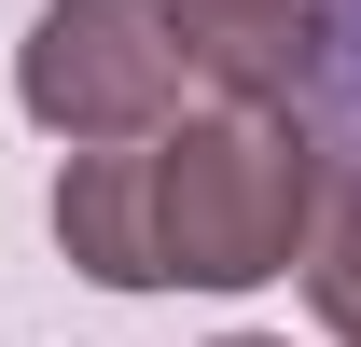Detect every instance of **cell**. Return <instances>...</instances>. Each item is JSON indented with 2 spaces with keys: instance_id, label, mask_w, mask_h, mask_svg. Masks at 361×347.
I'll list each match as a JSON object with an SVG mask.
<instances>
[{
  "instance_id": "cell-1",
  "label": "cell",
  "mask_w": 361,
  "mask_h": 347,
  "mask_svg": "<svg viewBox=\"0 0 361 347\" xmlns=\"http://www.w3.org/2000/svg\"><path fill=\"white\" fill-rule=\"evenodd\" d=\"M139 153V264L153 292H250L292 278L334 209V139L292 126V97H223L180 126L126 139Z\"/></svg>"
},
{
  "instance_id": "cell-2",
  "label": "cell",
  "mask_w": 361,
  "mask_h": 347,
  "mask_svg": "<svg viewBox=\"0 0 361 347\" xmlns=\"http://www.w3.org/2000/svg\"><path fill=\"white\" fill-rule=\"evenodd\" d=\"M180 84H195V42L167 0H42L14 56V97L42 139H153L180 126Z\"/></svg>"
},
{
  "instance_id": "cell-3",
  "label": "cell",
  "mask_w": 361,
  "mask_h": 347,
  "mask_svg": "<svg viewBox=\"0 0 361 347\" xmlns=\"http://www.w3.org/2000/svg\"><path fill=\"white\" fill-rule=\"evenodd\" d=\"M180 42H195V84L223 97H306L319 42H334V0H167Z\"/></svg>"
},
{
  "instance_id": "cell-4",
  "label": "cell",
  "mask_w": 361,
  "mask_h": 347,
  "mask_svg": "<svg viewBox=\"0 0 361 347\" xmlns=\"http://www.w3.org/2000/svg\"><path fill=\"white\" fill-rule=\"evenodd\" d=\"M56 250L84 264L97 292H153V264H139V153L126 139H70V167H56Z\"/></svg>"
},
{
  "instance_id": "cell-5",
  "label": "cell",
  "mask_w": 361,
  "mask_h": 347,
  "mask_svg": "<svg viewBox=\"0 0 361 347\" xmlns=\"http://www.w3.org/2000/svg\"><path fill=\"white\" fill-rule=\"evenodd\" d=\"M306 305H319L334 347H361V181L319 209V236H306Z\"/></svg>"
},
{
  "instance_id": "cell-6",
  "label": "cell",
  "mask_w": 361,
  "mask_h": 347,
  "mask_svg": "<svg viewBox=\"0 0 361 347\" xmlns=\"http://www.w3.org/2000/svg\"><path fill=\"white\" fill-rule=\"evenodd\" d=\"M306 97H334V167L361 181V0H334V42H319V84Z\"/></svg>"
},
{
  "instance_id": "cell-7",
  "label": "cell",
  "mask_w": 361,
  "mask_h": 347,
  "mask_svg": "<svg viewBox=\"0 0 361 347\" xmlns=\"http://www.w3.org/2000/svg\"><path fill=\"white\" fill-rule=\"evenodd\" d=\"M223 347H278V334H223Z\"/></svg>"
}]
</instances>
